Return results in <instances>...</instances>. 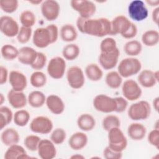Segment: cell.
I'll return each mask as SVG.
<instances>
[{
	"mask_svg": "<svg viewBox=\"0 0 159 159\" xmlns=\"http://www.w3.org/2000/svg\"><path fill=\"white\" fill-rule=\"evenodd\" d=\"M85 74L88 78L92 81H98L103 76L102 70L96 63L88 64L85 68Z\"/></svg>",
	"mask_w": 159,
	"mask_h": 159,
	"instance_id": "30",
	"label": "cell"
},
{
	"mask_svg": "<svg viewBox=\"0 0 159 159\" xmlns=\"http://www.w3.org/2000/svg\"><path fill=\"white\" fill-rule=\"evenodd\" d=\"M117 102V109L116 112H123L125 111L128 106L127 100L123 97H116L115 98Z\"/></svg>",
	"mask_w": 159,
	"mask_h": 159,
	"instance_id": "49",
	"label": "cell"
},
{
	"mask_svg": "<svg viewBox=\"0 0 159 159\" xmlns=\"http://www.w3.org/2000/svg\"><path fill=\"white\" fill-rule=\"evenodd\" d=\"M9 81L12 89L17 91H23L27 85V80L25 75L17 70L10 71Z\"/></svg>",
	"mask_w": 159,
	"mask_h": 159,
	"instance_id": "18",
	"label": "cell"
},
{
	"mask_svg": "<svg viewBox=\"0 0 159 159\" xmlns=\"http://www.w3.org/2000/svg\"><path fill=\"white\" fill-rule=\"evenodd\" d=\"M80 53V47L75 43H68L66 45L62 50L63 58L70 61L76 59L79 56Z\"/></svg>",
	"mask_w": 159,
	"mask_h": 159,
	"instance_id": "33",
	"label": "cell"
},
{
	"mask_svg": "<svg viewBox=\"0 0 159 159\" xmlns=\"http://www.w3.org/2000/svg\"><path fill=\"white\" fill-rule=\"evenodd\" d=\"M66 133L62 128H56L51 132L50 140L55 145H60L64 142Z\"/></svg>",
	"mask_w": 159,
	"mask_h": 159,
	"instance_id": "41",
	"label": "cell"
},
{
	"mask_svg": "<svg viewBox=\"0 0 159 159\" xmlns=\"http://www.w3.org/2000/svg\"><path fill=\"white\" fill-rule=\"evenodd\" d=\"M87 135L83 132H76L73 134L68 140L70 147L74 150H80L84 148L88 143Z\"/></svg>",
	"mask_w": 159,
	"mask_h": 159,
	"instance_id": "22",
	"label": "cell"
},
{
	"mask_svg": "<svg viewBox=\"0 0 159 159\" xmlns=\"http://www.w3.org/2000/svg\"><path fill=\"white\" fill-rule=\"evenodd\" d=\"M47 56L42 52H37V55L34 62L30 65L32 68L35 70L39 71L42 70L46 65L47 63Z\"/></svg>",
	"mask_w": 159,
	"mask_h": 159,
	"instance_id": "46",
	"label": "cell"
},
{
	"mask_svg": "<svg viewBox=\"0 0 159 159\" xmlns=\"http://www.w3.org/2000/svg\"><path fill=\"white\" fill-rule=\"evenodd\" d=\"M33 43L38 48H43L52 43L51 36L48 29L45 27L37 28L32 35Z\"/></svg>",
	"mask_w": 159,
	"mask_h": 159,
	"instance_id": "14",
	"label": "cell"
},
{
	"mask_svg": "<svg viewBox=\"0 0 159 159\" xmlns=\"http://www.w3.org/2000/svg\"><path fill=\"white\" fill-rule=\"evenodd\" d=\"M45 95L40 91H33L29 93L27 97V102L29 104L34 108L40 107L45 103Z\"/></svg>",
	"mask_w": 159,
	"mask_h": 159,
	"instance_id": "29",
	"label": "cell"
},
{
	"mask_svg": "<svg viewBox=\"0 0 159 159\" xmlns=\"http://www.w3.org/2000/svg\"><path fill=\"white\" fill-rule=\"evenodd\" d=\"M119 56L120 51L118 48L111 52H101L99 56V63L104 70H111L117 64Z\"/></svg>",
	"mask_w": 159,
	"mask_h": 159,
	"instance_id": "15",
	"label": "cell"
},
{
	"mask_svg": "<svg viewBox=\"0 0 159 159\" xmlns=\"http://www.w3.org/2000/svg\"><path fill=\"white\" fill-rule=\"evenodd\" d=\"M77 29L83 34L98 37L110 35L111 21L105 17L85 19L79 16L76 20Z\"/></svg>",
	"mask_w": 159,
	"mask_h": 159,
	"instance_id": "1",
	"label": "cell"
},
{
	"mask_svg": "<svg viewBox=\"0 0 159 159\" xmlns=\"http://www.w3.org/2000/svg\"><path fill=\"white\" fill-rule=\"evenodd\" d=\"M145 2L147 3L149 6H153V7H158L159 5V1L158 0H147L145 1Z\"/></svg>",
	"mask_w": 159,
	"mask_h": 159,
	"instance_id": "54",
	"label": "cell"
},
{
	"mask_svg": "<svg viewBox=\"0 0 159 159\" xmlns=\"http://www.w3.org/2000/svg\"><path fill=\"white\" fill-rule=\"evenodd\" d=\"M45 74L40 71H35L32 73L30 77V82L32 86L39 88L45 86L47 83Z\"/></svg>",
	"mask_w": 159,
	"mask_h": 159,
	"instance_id": "39",
	"label": "cell"
},
{
	"mask_svg": "<svg viewBox=\"0 0 159 159\" xmlns=\"http://www.w3.org/2000/svg\"><path fill=\"white\" fill-rule=\"evenodd\" d=\"M37 52L32 47H23L19 50L18 61L24 65L30 66L35 60Z\"/></svg>",
	"mask_w": 159,
	"mask_h": 159,
	"instance_id": "21",
	"label": "cell"
},
{
	"mask_svg": "<svg viewBox=\"0 0 159 159\" xmlns=\"http://www.w3.org/2000/svg\"><path fill=\"white\" fill-rule=\"evenodd\" d=\"M70 158H72V159H83V158H84V157H83V156L81 155L75 154V155H72Z\"/></svg>",
	"mask_w": 159,
	"mask_h": 159,
	"instance_id": "56",
	"label": "cell"
},
{
	"mask_svg": "<svg viewBox=\"0 0 159 159\" xmlns=\"http://www.w3.org/2000/svg\"><path fill=\"white\" fill-rule=\"evenodd\" d=\"M60 36L63 41L71 42L77 39L78 32L74 25L71 24H65L60 30Z\"/></svg>",
	"mask_w": 159,
	"mask_h": 159,
	"instance_id": "28",
	"label": "cell"
},
{
	"mask_svg": "<svg viewBox=\"0 0 159 159\" xmlns=\"http://www.w3.org/2000/svg\"><path fill=\"white\" fill-rule=\"evenodd\" d=\"M43 2V1L42 0H37V1H34V0H32V1H29V2L30 3V4H32L34 5H38L39 4H42V2Z\"/></svg>",
	"mask_w": 159,
	"mask_h": 159,
	"instance_id": "57",
	"label": "cell"
},
{
	"mask_svg": "<svg viewBox=\"0 0 159 159\" xmlns=\"http://www.w3.org/2000/svg\"><path fill=\"white\" fill-rule=\"evenodd\" d=\"M77 125L83 131H91L96 125V120L90 114L84 113L81 114L77 119Z\"/></svg>",
	"mask_w": 159,
	"mask_h": 159,
	"instance_id": "27",
	"label": "cell"
},
{
	"mask_svg": "<svg viewBox=\"0 0 159 159\" xmlns=\"http://www.w3.org/2000/svg\"><path fill=\"white\" fill-rule=\"evenodd\" d=\"M20 29L17 22L9 16H2L0 17V30L6 37L17 36Z\"/></svg>",
	"mask_w": 159,
	"mask_h": 159,
	"instance_id": "12",
	"label": "cell"
},
{
	"mask_svg": "<svg viewBox=\"0 0 159 159\" xmlns=\"http://www.w3.org/2000/svg\"><path fill=\"white\" fill-rule=\"evenodd\" d=\"M40 140L41 139L36 135H29L25 138L24 144L29 150L32 152L37 151Z\"/></svg>",
	"mask_w": 159,
	"mask_h": 159,
	"instance_id": "42",
	"label": "cell"
},
{
	"mask_svg": "<svg viewBox=\"0 0 159 159\" xmlns=\"http://www.w3.org/2000/svg\"><path fill=\"white\" fill-rule=\"evenodd\" d=\"M122 94L127 101H135L142 95V89L137 82L129 79L125 80L122 86Z\"/></svg>",
	"mask_w": 159,
	"mask_h": 159,
	"instance_id": "11",
	"label": "cell"
},
{
	"mask_svg": "<svg viewBox=\"0 0 159 159\" xmlns=\"http://www.w3.org/2000/svg\"><path fill=\"white\" fill-rule=\"evenodd\" d=\"M153 107L157 112H158V108H159V98L158 97H157L153 99Z\"/></svg>",
	"mask_w": 159,
	"mask_h": 159,
	"instance_id": "55",
	"label": "cell"
},
{
	"mask_svg": "<svg viewBox=\"0 0 159 159\" xmlns=\"http://www.w3.org/2000/svg\"><path fill=\"white\" fill-rule=\"evenodd\" d=\"M117 43L114 39L112 37H106L103 39L100 43V50L102 53H108L116 49Z\"/></svg>",
	"mask_w": 159,
	"mask_h": 159,
	"instance_id": "43",
	"label": "cell"
},
{
	"mask_svg": "<svg viewBox=\"0 0 159 159\" xmlns=\"http://www.w3.org/2000/svg\"><path fill=\"white\" fill-rule=\"evenodd\" d=\"M150 113L151 106L146 101H140L131 104L127 111L128 116L133 120H145Z\"/></svg>",
	"mask_w": 159,
	"mask_h": 159,
	"instance_id": "3",
	"label": "cell"
},
{
	"mask_svg": "<svg viewBox=\"0 0 159 159\" xmlns=\"http://www.w3.org/2000/svg\"><path fill=\"white\" fill-rule=\"evenodd\" d=\"M31 158L27 154L24 148L18 144L9 146L4 153L5 159H28Z\"/></svg>",
	"mask_w": 159,
	"mask_h": 159,
	"instance_id": "24",
	"label": "cell"
},
{
	"mask_svg": "<svg viewBox=\"0 0 159 159\" xmlns=\"http://www.w3.org/2000/svg\"><path fill=\"white\" fill-rule=\"evenodd\" d=\"M1 53L3 58L11 61L17 58L19 50L11 44H5L1 47Z\"/></svg>",
	"mask_w": 159,
	"mask_h": 159,
	"instance_id": "37",
	"label": "cell"
},
{
	"mask_svg": "<svg viewBox=\"0 0 159 159\" xmlns=\"http://www.w3.org/2000/svg\"><path fill=\"white\" fill-rule=\"evenodd\" d=\"M41 12L45 19L48 21L56 20L60 11V6L55 0H45L40 4Z\"/></svg>",
	"mask_w": 159,
	"mask_h": 159,
	"instance_id": "13",
	"label": "cell"
},
{
	"mask_svg": "<svg viewBox=\"0 0 159 159\" xmlns=\"http://www.w3.org/2000/svg\"><path fill=\"white\" fill-rule=\"evenodd\" d=\"M108 146L116 152H123L127 146V140L120 127L108 131Z\"/></svg>",
	"mask_w": 159,
	"mask_h": 159,
	"instance_id": "4",
	"label": "cell"
},
{
	"mask_svg": "<svg viewBox=\"0 0 159 159\" xmlns=\"http://www.w3.org/2000/svg\"><path fill=\"white\" fill-rule=\"evenodd\" d=\"M147 134L146 127L139 122L130 124L127 128V134L129 137L135 141L142 140Z\"/></svg>",
	"mask_w": 159,
	"mask_h": 159,
	"instance_id": "23",
	"label": "cell"
},
{
	"mask_svg": "<svg viewBox=\"0 0 159 159\" xmlns=\"http://www.w3.org/2000/svg\"><path fill=\"white\" fill-rule=\"evenodd\" d=\"M39 156L42 159H52L56 157L55 144L48 139H41L37 148Z\"/></svg>",
	"mask_w": 159,
	"mask_h": 159,
	"instance_id": "17",
	"label": "cell"
},
{
	"mask_svg": "<svg viewBox=\"0 0 159 159\" xmlns=\"http://www.w3.org/2000/svg\"><path fill=\"white\" fill-rule=\"evenodd\" d=\"M47 28L48 29L50 36H51V39H52V43H55L58 38V27L53 24H49L47 26Z\"/></svg>",
	"mask_w": 159,
	"mask_h": 159,
	"instance_id": "51",
	"label": "cell"
},
{
	"mask_svg": "<svg viewBox=\"0 0 159 159\" xmlns=\"http://www.w3.org/2000/svg\"><path fill=\"white\" fill-rule=\"evenodd\" d=\"M32 35V27H27L22 25L17 35V41L20 43H26L30 40Z\"/></svg>",
	"mask_w": 159,
	"mask_h": 159,
	"instance_id": "44",
	"label": "cell"
},
{
	"mask_svg": "<svg viewBox=\"0 0 159 159\" xmlns=\"http://www.w3.org/2000/svg\"><path fill=\"white\" fill-rule=\"evenodd\" d=\"M102 126L104 130L108 132L109 130L113 128L120 127V120L115 115H107L103 118L102 121Z\"/></svg>",
	"mask_w": 159,
	"mask_h": 159,
	"instance_id": "40",
	"label": "cell"
},
{
	"mask_svg": "<svg viewBox=\"0 0 159 159\" xmlns=\"http://www.w3.org/2000/svg\"><path fill=\"white\" fill-rule=\"evenodd\" d=\"M142 50L141 43L136 40H129L124 46L125 53L129 56H137L140 53Z\"/></svg>",
	"mask_w": 159,
	"mask_h": 159,
	"instance_id": "34",
	"label": "cell"
},
{
	"mask_svg": "<svg viewBox=\"0 0 159 159\" xmlns=\"http://www.w3.org/2000/svg\"><path fill=\"white\" fill-rule=\"evenodd\" d=\"M105 81L107 86L112 89L119 88L122 83V77L116 71H111L107 73Z\"/></svg>",
	"mask_w": 159,
	"mask_h": 159,
	"instance_id": "32",
	"label": "cell"
},
{
	"mask_svg": "<svg viewBox=\"0 0 159 159\" xmlns=\"http://www.w3.org/2000/svg\"><path fill=\"white\" fill-rule=\"evenodd\" d=\"M142 68L140 61L134 57L122 59L117 67V72L123 78H128L139 73Z\"/></svg>",
	"mask_w": 159,
	"mask_h": 159,
	"instance_id": "2",
	"label": "cell"
},
{
	"mask_svg": "<svg viewBox=\"0 0 159 159\" xmlns=\"http://www.w3.org/2000/svg\"><path fill=\"white\" fill-rule=\"evenodd\" d=\"M8 78V71L7 69L1 65L0 66V84H3L6 83Z\"/></svg>",
	"mask_w": 159,
	"mask_h": 159,
	"instance_id": "52",
	"label": "cell"
},
{
	"mask_svg": "<svg viewBox=\"0 0 159 159\" xmlns=\"http://www.w3.org/2000/svg\"><path fill=\"white\" fill-rule=\"evenodd\" d=\"M19 20L22 26L32 27L35 23L36 17L35 14L32 11L26 9L20 13Z\"/></svg>",
	"mask_w": 159,
	"mask_h": 159,
	"instance_id": "38",
	"label": "cell"
},
{
	"mask_svg": "<svg viewBox=\"0 0 159 159\" xmlns=\"http://www.w3.org/2000/svg\"><path fill=\"white\" fill-rule=\"evenodd\" d=\"M148 142L150 145L159 148V130L158 129H154L151 130L147 136Z\"/></svg>",
	"mask_w": 159,
	"mask_h": 159,
	"instance_id": "47",
	"label": "cell"
},
{
	"mask_svg": "<svg viewBox=\"0 0 159 159\" xmlns=\"http://www.w3.org/2000/svg\"><path fill=\"white\" fill-rule=\"evenodd\" d=\"M93 104L96 111L104 113L116 112L117 109V102L115 98L104 94L96 96Z\"/></svg>",
	"mask_w": 159,
	"mask_h": 159,
	"instance_id": "5",
	"label": "cell"
},
{
	"mask_svg": "<svg viewBox=\"0 0 159 159\" xmlns=\"http://www.w3.org/2000/svg\"><path fill=\"white\" fill-rule=\"evenodd\" d=\"M71 7L80 16L85 19L91 18L96 12V4L88 0H71L70 1Z\"/></svg>",
	"mask_w": 159,
	"mask_h": 159,
	"instance_id": "6",
	"label": "cell"
},
{
	"mask_svg": "<svg viewBox=\"0 0 159 159\" xmlns=\"http://www.w3.org/2000/svg\"><path fill=\"white\" fill-rule=\"evenodd\" d=\"M7 100L10 105L15 109H22L27 102V98L23 91H17L11 89L7 93Z\"/></svg>",
	"mask_w": 159,
	"mask_h": 159,
	"instance_id": "19",
	"label": "cell"
},
{
	"mask_svg": "<svg viewBox=\"0 0 159 159\" xmlns=\"http://www.w3.org/2000/svg\"><path fill=\"white\" fill-rule=\"evenodd\" d=\"M14 114L7 106H1L0 107V129L2 130L6 125L10 124L13 119Z\"/></svg>",
	"mask_w": 159,
	"mask_h": 159,
	"instance_id": "35",
	"label": "cell"
},
{
	"mask_svg": "<svg viewBox=\"0 0 159 159\" xmlns=\"http://www.w3.org/2000/svg\"><path fill=\"white\" fill-rule=\"evenodd\" d=\"M128 14L134 21L140 22L148 17V11L143 1L134 0L130 2L128 6Z\"/></svg>",
	"mask_w": 159,
	"mask_h": 159,
	"instance_id": "7",
	"label": "cell"
},
{
	"mask_svg": "<svg viewBox=\"0 0 159 159\" xmlns=\"http://www.w3.org/2000/svg\"><path fill=\"white\" fill-rule=\"evenodd\" d=\"M152 19L153 22L158 25V21H159V7H157L154 8V9L152 11Z\"/></svg>",
	"mask_w": 159,
	"mask_h": 159,
	"instance_id": "53",
	"label": "cell"
},
{
	"mask_svg": "<svg viewBox=\"0 0 159 159\" xmlns=\"http://www.w3.org/2000/svg\"><path fill=\"white\" fill-rule=\"evenodd\" d=\"M103 156L106 159H120L122 157V152L113 150L107 146L103 151Z\"/></svg>",
	"mask_w": 159,
	"mask_h": 159,
	"instance_id": "48",
	"label": "cell"
},
{
	"mask_svg": "<svg viewBox=\"0 0 159 159\" xmlns=\"http://www.w3.org/2000/svg\"><path fill=\"white\" fill-rule=\"evenodd\" d=\"M4 101H5V97L4 96L2 93H1L0 94V105H2Z\"/></svg>",
	"mask_w": 159,
	"mask_h": 159,
	"instance_id": "58",
	"label": "cell"
},
{
	"mask_svg": "<svg viewBox=\"0 0 159 159\" xmlns=\"http://www.w3.org/2000/svg\"><path fill=\"white\" fill-rule=\"evenodd\" d=\"M139 83L144 88L153 87L158 81L154 76V71L150 70H142L137 77Z\"/></svg>",
	"mask_w": 159,
	"mask_h": 159,
	"instance_id": "25",
	"label": "cell"
},
{
	"mask_svg": "<svg viewBox=\"0 0 159 159\" xmlns=\"http://www.w3.org/2000/svg\"><path fill=\"white\" fill-rule=\"evenodd\" d=\"M30 114L25 109H19L14 114L13 120L15 124L19 127L26 125L30 120Z\"/></svg>",
	"mask_w": 159,
	"mask_h": 159,
	"instance_id": "36",
	"label": "cell"
},
{
	"mask_svg": "<svg viewBox=\"0 0 159 159\" xmlns=\"http://www.w3.org/2000/svg\"><path fill=\"white\" fill-rule=\"evenodd\" d=\"M30 129L34 133L48 134L52 131L53 125L50 118L40 116L34 118L30 123Z\"/></svg>",
	"mask_w": 159,
	"mask_h": 159,
	"instance_id": "9",
	"label": "cell"
},
{
	"mask_svg": "<svg viewBox=\"0 0 159 159\" xmlns=\"http://www.w3.org/2000/svg\"><path fill=\"white\" fill-rule=\"evenodd\" d=\"M46 106L53 114H61L65 111V104L60 97L56 94H50L46 98Z\"/></svg>",
	"mask_w": 159,
	"mask_h": 159,
	"instance_id": "20",
	"label": "cell"
},
{
	"mask_svg": "<svg viewBox=\"0 0 159 159\" xmlns=\"http://www.w3.org/2000/svg\"><path fill=\"white\" fill-rule=\"evenodd\" d=\"M137 34V27L134 23L132 22L129 29L125 33L121 35V36L126 39H130L135 37Z\"/></svg>",
	"mask_w": 159,
	"mask_h": 159,
	"instance_id": "50",
	"label": "cell"
},
{
	"mask_svg": "<svg viewBox=\"0 0 159 159\" xmlns=\"http://www.w3.org/2000/svg\"><path fill=\"white\" fill-rule=\"evenodd\" d=\"M131 23L132 22L124 15H119L116 16L111 21V31L110 35H122L129 29Z\"/></svg>",
	"mask_w": 159,
	"mask_h": 159,
	"instance_id": "16",
	"label": "cell"
},
{
	"mask_svg": "<svg viewBox=\"0 0 159 159\" xmlns=\"http://www.w3.org/2000/svg\"><path fill=\"white\" fill-rule=\"evenodd\" d=\"M66 80L70 86L78 89L83 86L85 78L83 70L78 66H72L66 71Z\"/></svg>",
	"mask_w": 159,
	"mask_h": 159,
	"instance_id": "10",
	"label": "cell"
},
{
	"mask_svg": "<svg viewBox=\"0 0 159 159\" xmlns=\"http://www.w3.org/2000/svg\"><path fill=\"white\" fill-rule=\"evenodd\" d=\"M66 70L65 60L61 57L51 58L47 65V71L50 77L53 79H60L65 75Z\"/></svg>",
	"mask_w": 159,
	"mask_h": 159,
	"instance_id": "8",
	"label": "cell"
},
{
	"mask_svg": "<svg viewBox=\"0 0 159 159\" xmlns=\"http://www.w3.org/2000/svg\"><path fill=\"white\" fill-rule=\"evenodd\" d=\"M19 6L17 0H0V7L6 13L15 12Z\"/></svg>",
	"mask_w": 159,
	"mask_h": 159,
	"instance_id": "45",
	"label": "cell"
},
{
	"mask_svg": "<svg viewBox=\"0 0 159 159\" xmlns=\"http://www.w3.org/2000/svg\"><path fill=\"white\" fill-rule=\"evenodd\" d=\"M142 42L147 47L155 46L159 42L158 32L153 29L145 31L142 35Z\"/></svg>",
	"mask_w": 159,
	"mask_h": 159,
	"instance_id": "31",
	"label": "cell"
},
{
	"mask_svg": "<svg viewBox=\"0 0 159 159\" xmlns=\"http://www.w3.org/2000/svg\"><path fill=\"white\" fill-rule=\"evenodd\" d=\"M20 140L18 132L14 128L5 129L1 134V140L6 146L17 144Z\"/></svg>",
	"mask_w": 159,
	"mask_h": 159,
	"instance_id": "26",
	"label": "cell"
}]
</instances>
